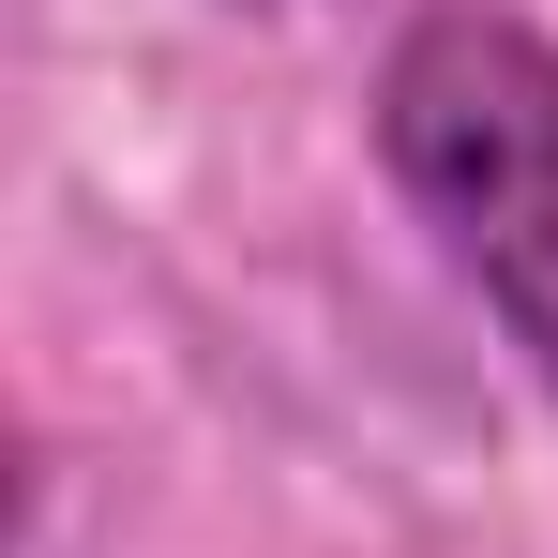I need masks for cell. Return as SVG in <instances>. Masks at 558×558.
I'll list each match as a JSON object with an SVG mask.
<instances>
[{
	"label": "cell",
	"instance_id": "cell-1",
	"mask_svg": "<svg viewBox=\"0 0 558 558\" xmlns=\"http://www.w3.org/2000/svg\"><path fill=\"white\" fill-rule=\"evenodd\" d=\"M377 182L558 392V31L513 0H423L377 46Z\"/></svg>",
	"mask_w": 558,
	"mask_h": 558
}]
</instances>
